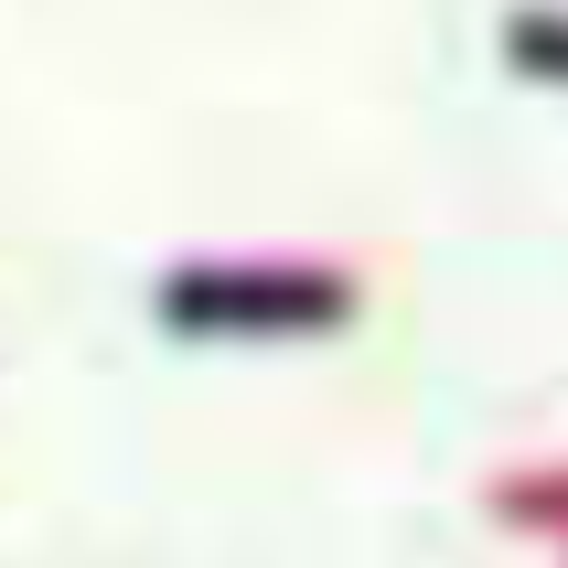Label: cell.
<instances>
[{"label": "cell", "mask_w": 568, "mask_h": 568, "mask_svg": "<svg viewBox=\"0 0 568 568\" xmlns=\"http://www.w3.org/2000/svg\"><path fill=\"white\" fill-rule=\"evenodd\" d=\"M515 43H526V64H558L568 75V22H515Z\"/></svg>", "instance_id": "7a4b0ae2"}, {"label": "cell", "mask_w": 568, "mask_h": 568, "mask_svg": "<svg viewBox=\"0 0 568 568\" xmlns=\"http://www.w3.org/2000/svg\"><path fill=\"white\" fill-rule=\"evenodd\" d=\"M172 322H344V280H172Z\"/></svg>", "instance_id": "6da1fadb"}]
</instances>
